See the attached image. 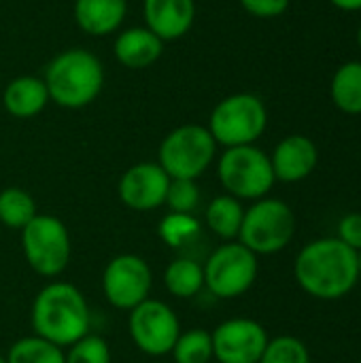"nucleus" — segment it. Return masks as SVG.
Here are the masks:
<instances>
[{
    "label": "nucleus",
    "instance_id": "f3484780",
    "mask_svg": "<svg viewBox=\"0 0 361 363\" xmlns=\"http://www.w3.org/2000/svg\"><path fill=\"white\" fill-rule=\"evenodd\" d=\"M74 21L89 36L117 32L128 15V0H74Z\"/></svg>",
    "mask_w": 361,
    "mask_h": 363
},
{
    "label": "nucleus",
    "instance_id": "6e6552de",
    "mask_svg": "<svg viewBox=\"0 0 361 363\" xmlns=\"http://www.w3.org/2000/svg\"><path fill=\"white\" fill-rule=\"evenodd\" d=\"M21 251L38 277L55 279L68 268L72 255L68 228L57 217L38 213L21 230Z\"/></svg>",
    "mask_w": 361,
    "mask_h": 363
},
{
    "label": "nucleus",
    "instance_id": "b1692460",
    "mask_svg": "<svg viewBox=\"0 0 361 363\" xmlns=\"http://www.w3.org/2000/svg\"><path fill=\"white\" fill-rule=\"evenodd\" d=\"M4 359L6 363H66L62 347L36 334L15 340Z\"/></svg>",
    "mask_w": 361,
    "mask_h": 363
},
{
    "label": "nucleus",
    "instance_id": "f03ea898",
    "mask_svg": "<svg viewBox=\"0 0 361 363\" xmlns=\"http://www.w3.org/2000/svg\"><path fill=\"white\" fill-rule=\"evenodd\" d=\"M30 323L36 336L66 349L89 334L91 313L85 296L72 283L51 281L36 294Z\"/></svg>",
    "mask_w": 361,
    "mask_h": 363
},
{
    "label": "nucleus",
    "instance_id": "a211bd4d",
    "mask_svg": "<svg viewBox=\"0 0 361 363\" xmlns=\"http://www.w3.org/2000/svg\"><path fill=\"white\" fill-rule=\"evenodd\" d=\"M51 100H49L45 81L40 77H32V74H21V77L11 79L2 91V104L6 108V113L17 119L36 117L38 113L45 111V106Z\"/></svg>",
    "mask_w": 361,
    "mask_h": 363
},
{
    "label": "nucleus",
    "instance_id": "aec40b11",
    "mask_svg": "<svg viewBox=\"0 0 361 363\" xmlns=\"http://www.w3.org/2000/svg\"><path fill=\"white\" fill-rule=\"evenodd\" d=\"M162 281L170 296L189 300L204 289V268L191 257H177L166 266Z\"/></svg>",
    "mask_w": 361,
    "mask_h": 363
},
{
    "label": "nucleus",
    "instance_id": "c756f323",
    "mask_svg": "<svg viewBox=\"0 0 361 363\" xmlns=\"http://www.w3.org/2000/svg\"><path fill=\"white\" fill-rule=\"evenodd\" d=\"M340 242L351 247L353 251H361V213H347L338 221V236Z\"/></svg>",
    "mask_w": 361,
    "mask_h": 363
},
{
    "label": "nucleus",
    "instance_id": "9b49d317",
    "mask_svg": "<svg viewBox=\"0 0 361 363\" xmlns=\"http://www.w3.org/2000/svg\"><path fill=\"white\" fill-rule=\"evenodd\" d=\"M153 272L149 264L134 253L113 257L102 272V291L117 311H132L151 296Z\"/></svg>",
    "mask_w": 361,
    "mask_h": 363
},
{
    "label": "nucleus",
    "instance_id": "412c9836",
    "mask_svg": "<svg viewBox=\"0 0 361 363\" xmlns=\"http://www.w3.org/2000/svg\"><path fill=\"white\" fill-rule=\"evenodd\" d=\"M330 96L338 111L361 115V62L351 60L338 66L330 83Z\"/></svg>",
    "mask_w": 361,
    "mask_h": 363
},
{
    "label": "nucleus",
    "instance_id": "5701e85b",
    "mask_svg": "<svg viewBox=\"0 0 361 363\" xmlns=\"http://www.w3.org/2000/svg\"><path fill=\"white\" fill-rule=\"evenodd\" d=\"M202 232L200 221L191 213H166L157 225L162 242L170 249H183L198 240Z\"/></svg>",
    "mask_w": 361,
    "mask_h": 363
},
{
    "label": "nucleus",
    "instance_id": "cd10ccee",
    "mask_svg": "<svg viewBox=\"0 0 361 363\" xmlns=\"http://www.w3.org/2000/svg\"><path fill=\"white\" fill-rule=\"evenodd\" d=\"M172 213H191L200 204V187L191 179H170L168 191H166V202H164Z\"/></svg>",
    "mask_w": 361,
    "mask_h": 363
},
{
    "label": "nucleus",
    "instance_id": "9d476101",
    "mask_svg": "<svg viewBox=\"0 0 361 363\" xmlns=\"http://www.w3.org/2000/svg\"><path fill=\"white\" fill-rule=\"evenodd\" d=\"M128 332L140 353L149 357H164L172 353L183 330L177 313L166 302L147 298L130 311Z\"/></svg>",
    "mask_w": 361,
    "mask_h": 363
},
{
    "label": "nucleus",
    "instance_id": "7ed1b4c3",
    "mask_svg": "<svg viewBox=\"0 0 361 363\" xmlns=\"http://www.w3.org/2000/svg\"><path fill=\"white\" fill-rule=\"evenodd\" d=\"M49 100L62 108H83L91 104L104 87V66L87 49L72 47L57 53L43 77Z\"/></svg>",
    "mask_w": 361,
    "mask_h": 363
},
{
    "label": "nucleus",
    "instance_id": "f8f14e48",
    "mask_svg": "<svg viewBox=\"0 0 361 363\" xmlns=\"http://www.w3.org/2000/svg\"><path fill=\"white\" fill-rule=\"evenodd\" d=\"M213 359L219 363H260L270 340L266 328L247 317L219 323L213 332Z\"/></svg>",
    "mask_w": 361,
    "mask_h": 363
},
{
    "label": "nucleus",
    "instance_id": "72a5a7b5",
    "mask_svg": "<svg viewBox=\"0 0 361 363\" xmlns=\"http://www.w3.org/2000/svg\"><path fill=\"white\" fill-rule=\"evenodd\" d=\"M0 363H6V359H4V357H2V355H0Z\"/></svg>",
    "mask_w": 361,
    "mask_h": 363
},
{
    "label": "nucleus",
    "instance_id": "2eb2a0df",
    "mask_svg": "<svg viewBox=\"0 0 361 363\" xmlns=\"http://www.w3.org/2000/svg\"><path fill=\"white\" fill-rule=\"evenodd\" d=\"M143 15L160 40H179L194 28L196 0H143Z\"/></svg>",
    "mask_w": 361,
    "mask_h": 363
},
{
    "label": "nucleus",
    "instance_id": "f257e3e1",
    "mask_svg": "<svg viewBox=\"0 0 361 363\" xmlns=\"http://www.w3.org/2000/svg\"><path fill=\"white\" fill-rule=\"evenodd\" d=\"M294 279L298 287L315 300H343L360 283L357 251L336 236L311 240L300 249L294 262Z\"/></svg>",
    "mask_w": 361,
    "mask_h": 363
},
{
    "label": "nucleus",
    "instance_id": "c85d7f7f",
    "mask_svg": "<svg viewBox=\"0 0 361 363\" xmlns=\"http://www.w3.org/2000/svg\"><path fill=\"white\" fill-rule=\"evenodd\" d=\"M238 2L249 15L257 19H274L289 9L291 0H238Z\"/></svg>",
    "mask_w": 361,
    "mask_h": 363
},
{
    "label": "nucleus",
    "instance_id": "423d86ee",
    "mask_svg": "<svg viewBox=\"0 0 361 363\" xmlns=\"http://www.w3.org/2000/svg\"><path fill=\"white\" fill-rule=\"evenodd\" d=\"M217 143L206 125L185 123L170 130L160 143L157 164L170 179L198 181L215 162Z\"/></svg>",
    "mask_w": 361,
    "mask_h": 363
},
{
    "label": "nucleus",
    "instance_id": "a878e982",
    "mask_svg": "<svg viewBox=\"0 0 361 363\" xmlns=\"http://www.w3.org/2000/svg\"><path fill=\"white\" fill-rule=\"evenodd\" d=\"M260 363H311L309 347L296 336L270 338Z\"/></svg>",
    "mask_w": 361,
    "mask_h": 363
},
{
    "label": "nucleus",
    "instance_id": "dca6fc26",
    "mask_svg": "<svg viewBox=\"0 0 361 363\" xmlns=\"http://www.w3.org/2000/svg\"><path fill=\"white\" fill-rule=\"evenodd\" d=\"M115 60L130 68V70H143L153 66L162 53H164V40H160L149 28H126L115 36L113 43Z\"/></svg>",
    "mask_w": 361,
    "mask_h": 363
},
{
    "label": "nucleus",
    "instance_id": "473e14b6",
    "mask_svg": "<svg viewBox=\"0 0 361 363\" xmlns=\"http://www.w3.org/2000/svg\"><path fill=\"white\" fill-rule=\"evenodd\" d=\"M357 264H360V281H361V251L357 253Z\"/></svg>",
    "mask_w": 361,
    "mask_h": 363
},
{
    "label": "nucleus",
    "instance_id": "39448f33",
    "mask_svg": "<svg viewBox=\"0 0 361 363\" xmlns=\"http://www.w3.org/2000/svg\"><path fill=\"white\" fill-rule=\"evenodd\" d=\"M296 236V213L279 198H260L245 208L238 242L260 255H274L289 247Z\"/></svg>",
    "mask_w": 361,
    "mask_h": 363
},
{
    "label": "nucleus",
    "instance_id": "6ab92c4d",
    "mask_svg": "<svg viewBox=\"0 0 361 363\" xmlns=\"http://www.w3.org/2000/svg\"><path fill=\"white\" fill-rule=\"evenodd\" d=\"M243 217H245V206L238 198L230 196V194H221L215 196L204 213L206 219V228L219 236L221 240L230 242L238 238L240 225H243Z\"/></svg>",
    "mask_w": 361,
    "mask_h": 363
},
{
    "label": "nucleus",
    "instance_id": "20e7f679",
    "mask_svg": "<svg viewBox=\"0 0 361 363\" xmlns=\"http://www.w3.org/2000/svg\"><path fill=\"white\" fill-rule=\"evenodd\" d=\"M268 125V108L264 100L249 91L226 96L215 104L209 117V132L217 147H245L255 145Z\"/></svg>",
    "mask_w": 361,
    "mask_h": 363
},
{
    "label": "nucleus",
    "instance_id": "393cba45",
    "mask_svg": "<svg viewBox=\"0 0 361 363\" xmlns=\"http://www.w3.org/2000/svg\"><path fill=\"white\" fill-rule=\"evenodd\" d=\"M170 355L174 357V363H211L213 359L211 332L202 328L181 332Z\"/></svg>",
    "mask_w": 361,
    "mask_h": 363
},
{
    "label": "nucleus",
    "instance_id": "ddd939ff",
    "mask_svg": "<svg viewBox=\"0 0 361 363\" xmlns=\"http://www.w3.org/2000/svg\"><path fill=\"white\" fill-rule=\"evenodd\" d=\"M168 185L170 177L157 162H138L121 174L117 194L128 208L149 213L164 206Z\"/></svg>",
    "mask_w": 361,
    "mask_h": 363
},
{
    "label": "nucleus",
    "instance_id": "7c9ffc66",
    "mask_svg": "<svg viewBox=\"0 0 361 363\" xmlns=\"http://www.w3.org/2000/svg\"><path fill=\"white\" fill-rule=\"evenodd\" d=\"M340 11H361V0H330Z\"/></svg>",
    "mask_w": 361,
    "mask_h": 363
},
{
    "label": "nucleus",
    "instance_id": "4468645a",
    "mask_svg": "<svg viewBox=\"0 0 361 363\" xmlns=\"http://www.w3.org/2000/svg\"><path fill=\"white\" fill-rule=\"evenodd\" d=\"M274 179L281 183H300L309 179L319 164L317 143L304 134H289L281 138L270 153Z\"/></svg>",
    "mask_w": 361,
    "mask_h": 363
},
{
    "label": "nucleus",
    "instance_id": "4be33fe9",
    "mask_svg": "<svg viewBox=\"0 0 361 363\" xmlns=\"http://www.w3.org/2000/svg\"><path fill=\"white\" fill-rule=\"evenodd\" d=\"M36 215V202L30 191L21 187H6L0 191V225L21 232Z\"/></svg>",
    "mask_w": 361,
    "mask_h": 363
},
{
    "label": "nucleus",
    "instance_id": "2f4dec72",
    "mask_svg": "<svg viewBox=\"0 0 361 363\" xmlns=\"http://www.w3.org/2000/svg\"><path fill=\"white\" fill-rule=\"evenodd\" d=\"M357 47H360V51H361V23H360V28H357Z\"/></svg>",
    "mask_w": 361,
    "mask_h": 363
},
{
    "label": "nucleus",
    "instance_id": "0eeeda50",
    "mask_svg": "<svg viewBox=\"0 0 361 363\" xmlns=\"http://www.w3.org/2000/svg\"><path fill=\"white\" fill-rule=\"evenodd\" d=\"M217 177L226 194L240 202L266 198L277 183L270 155L255 145L223 149L217 160Z\"/></svg>",
    "mask_w": 361,
    "mask_h": 363
},
{
    "label": "nucleus",
    "instance_id": "bb28decb",
    "mask_svg": "<svg viewBox=\"0 0 361 363\" xmlns=\"http://www.w3.org/2000/svg\"><path fill=\"white\" fill-rule=\"evenodd\" d=\"M66 363H111V349L102 336L87 334L66 347L64 351Z\"/></svg>",
    "mask_w": 361,
    "mask_h": 363
},
{
    "label": "nucleus",
    "instance_id": "1a4fd4ad",
    "mask_svg": "<svg viewBox=\"0 0 361 363\" xmlns=\"http://www.w3.org/2000/svg\"><path fill=\"white\" fill-rule=\"evenodd\" d=\"M204 287L219 300H234L245 296L257 281L260 262L253 251H249L238 240L219 245L202 264Z\"/></svg>",
    "mask_w": 361,
    "mask_h": 363
}]
</instances>
